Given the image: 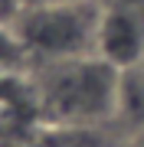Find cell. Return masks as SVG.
<instances>
[{"mask_svg": "<svg viewBox=\"0 0 144 147\" xmlns=\"http://www.w3.org/2000/svg\"><path fill=\"white\" fill-rule=\"evenodd\" d=\"M121 79L124 72L98 56L46 62L36 75V105L49 124L89 127L118 111Z\"/></svg>", "mask_w": 144, "mask_h": 147, "instance_id": "1", "label": "cell"}, {"mask_svg": "<svg viewBox=\"0 0 144 147\" xmlns=\"http://www.w3.org/2000/svg\"><path fill=\"white\" fill-rule=\"evenodd\" d=\"M101 23L98 0H56V3H26L13 13L10 26L23 49L36 62H66V59L95 56Z\"/></svg>", "mask_w": 144, "mask_h": 147, "instance_id": "2", "label": "cell"}, {"mask_svg": "<svg viewBox=\"0 0 144 147\" xmlns=\"http://www.w3.org/2000/svg\"><path fill=\"white\" fill-rule=\"evenodd\" d=\"M95 56L115 65L118 72H131L144 59V3H115L101 7Z\"/></svg>", "mask_w": 144, "mask_h": 147, "instance_id": "3", "label": "cell"}, {"mask_svg": "<svg viewBox=\"0 0 144 147\" xmlns=\"http://www.w3.org/2000/svg\"><path fill=\"white\" fill-rule=\"evenodd\" d=\"M26 62H30V53L23 49V42L13 33V26H0V75L20 72Z\"/></svg>", "mask_w": 144, "mask_h": 147, "instance_id": "4", "label": "cell"}, {"mask_svg": "<svg viewBox=\"0 0 144 147\" xmlns=\"http://www.w3.org/2000/svg\"><path fill=\"white\" fill-rule=\"evenodd\" d=\"M26 3H56V0H20V7H26Z\"/></svg>", "mask_w": 144, "mask_h": 147, "instance_id": "5", "label": "cell"}, {"mask_svg": "<svg viewBox=\"0 0 144 147\" xmlns=\"http://www.w3.org/2000/svg\"><path fill=\"white\" fill-rule=\"evenodd\" d=\"M134 147H144V141H141V144H134Z\"/></svg>", "mask_w": 144, "mask_h": 147, "instance_id": "6", "label": "cell"}]
</instances>
